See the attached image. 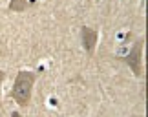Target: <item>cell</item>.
I'll return each instance as SVG.
<instances>
[{
	"mask_svg": "<svg viewBox=\"0 0 148 117\" xmlns=\"http://www.w3.org/2000/svg\"><path fill=\"white\" fill-rule=\"evenodd\" d=\"M33 84H35V73H33V71H20L15 79L13 90H11V97H13L20 106H27L29 101H31Z\"/></svg>",
	"mask_w": 148,
	"mask_h": 117,
	"instance_id": "6da1fadb",
	"label": "cell"
},
{
	"mask_svg": "<svg viewBox=\"0 0 148 117\" xmlns=\"http://www.w3.org/2000/svg\"><path fill=\"white\" fill-rule=\"evenodd\" d=\"M124 62L132 68V71L137 77L143 75V40H139L134 46V49L124 57Z\"/></svg>",
	"mask_w": 148,
	"mask_h": 117,
	"instance_id": "7a4b0ae2",
	"label": "cell"
},
{
	"mask_svg": "<svg viewBox=\"0 0 148 117\" xmlns=\"http://www.w3.org/2000/svg\"><path fill=\"white\" fill-rule=\"evenodd\" d=\"M81 40H82V46L86 49V53L93 55L95 46H97V31L92 29V27H82L81 29Z\"/></svg>",
	"mask_w": 148,
	"mask_h": 117,
	"instance_id": "3957f363",
	"label": "cell"
},
{
	"mask_svg": "<svg viewBox=\"0 0 148 117\" xmlns=\"http://www.w3.org/2000/svg\"><path fill=\"white\" fill-rule=\"evenodd\" d=\"M27 5H29V0H11V2H9V9L22 13V11H26Z\"/></svg>",
	"mask_w": 148,
	"mask_h": 117,
	"instance_id": "277c9868",
	"label": "cell"
},
{
	"mask_svg": "<svg viewBox=\"0 0 148 117\" xmlns=\"http://www.w3.org/2000/svg\"><path fill=\"white\" fill-rule=\"evenodd\" d=\"M4 77H5V73H4V71H0V84H2V81H4Z\"/></svg>",
	"mask_w": 148,
	"mask_h": 117,
	"instance_id": "5b68a950",
	"label": "cell"
},
{
	"mask_svg": "<svg viewBox=\"0 0 148 117\" xmlns=\"http://www.w3.org/2000/svg\"><path fill=\"white\" fill-rule=\"evenodd\" d=\"M11 117H20V115H18V114H13V115H11Z\"/></svg>",
	"mask_w": 148,
	"mask_h": 117,
	"instance_id": "8992f818",
	"label": "cell"
}]
</instances>
